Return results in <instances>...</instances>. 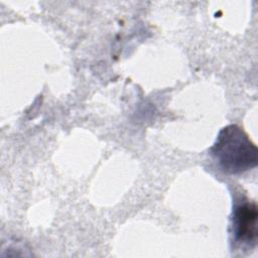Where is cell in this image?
<instances>
[{
  "mask_svg": "<svg viewBox=\"0 0 258 258\" xmlns=\"http://www.w3.org/2000/svg\"><path fill=\"white\" fill-rule=\"evenodd\" d=\"M257 207L254 202L242 199L233 209L231 217L232 235L236 242L250 247L257 241Z\"/></svg>",
  "mask_w": 258,
  "mask_h": 258,
  "instance_id": "obj_2",
  "label": "cell"
},
{
  "mask_svg": "<svg viewBox=\"0 0 258 258\" xmlns=\"http://www.w3.org/2000/svg\"><path fill=\"white\" fill-rule=\"evenodd\" d=\"M218 167L228 174H239L257 165V147L238 125L224 127L210 149Z\"/></svg>",
  "mask_w": 258,
  "mask_h": 258,
  "instance_id": "obj_1",
  "label": "cell"
}]
</instances>
